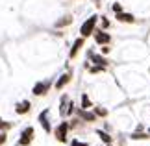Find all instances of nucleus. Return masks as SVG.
I'll list each match as a JSON object with an SVG mask.
<instances>
[{
	"label": "nucleus",
	"mask_w": 150,
	"mask_h": 146,
	"mask_svg": "<svg viewBox=\"0 0 150 146\" xmlns=\"http://www.w3.org/2000/svg\"><path fill=\"white\" fill-rule=\"evenodd\" d=\"M104 71H106V67H100V65H95V67H91V72H104Z\"/></svg>",
	"instance_id": "19"
},
{
	"label": "nucleus",
	"mask_w": 150,
	"mask_h": 146,
	"mask_svg": "<svg viewBox=\"0 0 150 146\" xmlns=\"http://www.w3.org/2000/svg\"><path fill=\"white\" fill-rule=\"evenodd\" d=\"M78 116H80L82 120H85V122H95V120H96V115L91 113V111H87V109H80V111H78Z\"/></svg>",
	"instance_id": "8"
},
{
	"label": "nucleus",
	"mask_w": 150,
	"mask_h": 146,
	"mask_svg": "<svg viewBox=\"0 0 150 146\" xmlns=\"http://www.w3.org/2000/svg\"><path fill=\"white\" fill-rule=\"evenodd\" d=\"M83 39H85V37H78L76 41H74V44H72V48H71V54H69L71 57H76L78 50H80V48L83 46Z\"/></svg>",
	"instance_id": "10"
},
{
	"label": "nucleus",
	"mask_w": 150,
	"mask_h": 146,
	"mask_svg": "<svg viewBox=\"0 0 150 146\" xmlns=\"http://www.w3.org/2000/svg\"><path fill=\"white\" fill-rule=\"evenodd\" d=\"M96 22H98V17L93 15V17H89L87 20L82 24V28H80V33H82V37H89L91 33L95 32V28H96Z\"/></svg>",
	"instance_id": "1"
},
{
	"label": "nucleus",
	"mask_w": 150,
	"mask_h": 146,
	"mask_svg": "<svg viewBox=\"0 0 150 146\" xmlns=\"http://www.w3.org/2000/svg\"><path fill=\"white\" fill-rule=\"evenodd\" d=\"M69 106H71V98H69L67 95L65 96H61V107H59V113L65 116L67 115V109H69Z\"/></svg>",
	"instance_id": "13"
},
{
	"label": "nucleus",
	"mask_w": 150,
	"mask_h": 146,
	"mask_svg": "<svg viewBox=\"0 0 150 146\" xmlns=\"http://www.w3.org/2000/svg\"><path fill=\"white\" fill-rule=\"evenodd\" d=\"M102 26H104V28H108V26H109V20H108V19H104V17H102Z\"/></svg>",
	"instance_id": "23"
},
{
	"label": "nucleus",
	"mask_w": 150,
	"mask_h": 146,
	"mask_svg": "<svg viewBox=\"0 0 150 146\" xmlns=\"http://www.w3.org/2000/svg\"><path fill=\"white\" fill-rule=\"evenodd\" d=\"M71 22H72V17H71V15H67V17H63V19L57 20V22H56V26H57V28H61V26L71 24Z\"/></svg>",
	"instance_id": "17"
},
{
	"label": "nucleus",
	"mask_w": 150,
	"mask_h": 146,
	"mask_svg": "<svg viewBox=\"0 0 150 146\" xmlns=\"http://www.w3.org/2000/svg\"><path fill=\"white\" fill-rule=\"evenodd\" d=\"M2 142H6V135H0V144Z\"/></svg>",
	"instance_id": "24"
},
{
	"label": "nucleus",
	"mask_w": 150,
	"mask_h": 146,
	"mask_svg": "<svg viewBox=\"0 0 150 146\" xmlns=\"http://www.w3.org/2000/svg\"><path fill=\"white\" fill-rule=\"evenodd\" d=\"M71 146H89V144H87V142H80L78 139H74V141H72V144H71Z\"/></svg>",
	"instance_id": "21"
},
{
	"label": "nucleus",
	"mask_w": 150,
	"mask_h": 146,
	"mask_svg": "<svg viewBox=\"0 0 150 146\" xmlns=\"http://www.w3.org/2000/svg\"><path fill=\"white\" fill-rule=\"evenodd\" d=\"M96 135H98V137L102 139V142H106V144H111V142H113L111 135H109V133H106V131H102V130H98V131H96Z\"/></svg>",
	"instance_id": "15"
},
{
	"label": "nucleus",
	"mask_w": 150,
	"mask_h": 146,
	"mask_svg": "<svg viewBox=\"0 0 150 146\" xmlns=\"http://www.w3.org/2000/svg\"><path fill=\"white\" fill-rule=\"evenodd\" d=\"M33 141V128H24L22 130V133H21V139H19V146H28Z\"/></svg>",
	"instance_id": "3"
},
{
	"label": "nucleus",
	"mask_w": 150,
	"mask_h": 146,
	"mask_svg": "<svg viewBox=\"0 0 150 146\" xmlns=\"http://www.w3.org/2000/svg\"><path fill=\"white\" fill-rule=\"evenodd\" d=\"M95 115L96 116H106L108 115V109L106 107H95Z\"/></svg>",
	"instance_id": "18"
},
{
	"label": "nucleus",
	"mask_w": 150,
	"mask_h": 146,
	"mask_svg": "<svg viewBox=\"0 0 150 146\" xmlns=\"http://www.w3.org/2000/svg\"><path fill=\"white\" fill-rule=\"evenodd\" d=\"M69 128H71V126H69V122H61V124L56 128V131H54V133H56V139H57L59 142H67Z\"/></svg>",
	"instance_id": "2"
},
{
	"label": "nucleus",
	"mask_w": 150,
	"mask_h": 146,
	"mask_svg": "<svg viewBox=\"0 0 150 146\" xmlns=\"http://www.w3.org/2000/svg\"><path fill=\"white\" fill-rule=\"evenodd\" d=\"M91 107H93V102H91L89 96L83 92V95H82V109H91Z\"/></svg>",
	"instance_id": "16"
},
{
	"label": "nucleus",
	"mask_w": 150,
	"mask_h": 146,
	"mask_svg": "<svg viewBox=\"0 0 150 146\" xmlns=\"http://www.w3.org/2000/svg\"><path fill=\"white\" fill-rule=\"evenodd\" d=\"M95 41H96V44H109L111 43V35L106 32H95Z\"/></svg>",
	"instance_id": "5"
},
{
	"label": "nucleus",
	"mask_w": 150,
	"mask_h": 146,
	"mask_svg": "<svg viewBox=\"0 0 150 146\" xmlns=\"http://www.w3.org/2000/svg\"><path fill=\"white\" fill-rule=\"evenodd\" d=\"M50 85H52V83H50L48 80H47V81H39V83L33 85V91H32V92H33L35 96H43L45 92H47V91L50 89Z\"/></svg>",
	"instance_id": "4"
},
{
	"label": "nucleus",
	"mask_w": 150,
	"mask_h": 146,
	"mask_svg": "<svg viewBox=\"0 0 150 146\" xmlns=\"http://www.w3.org/2000/svg\"><path fill=\"white\" fill-rule=\"evenodd\" d=\"M108 146H111V144H108Z\"/></svg>",
	"instance_id": "25"
},
{
	"label": "nucleus",
	"mask_w": 150,
	"mask_h": 146,
	"mask_svg": "<svg viewBox=\"0 0 150 146\" xmlns=\"http://www.w3.org/2000/svg\"><path fill=\"white\" fill-rule=\"evenodd\" d=\"M115 19L119 22H126V24H132V22H135V17L132 13H124V11H120V13L115 15Z\"/></svg>",
	"instance_id": "7"
},
{
	"label": "nucleus",
	"mask_w": 150,
	"mask_h": 146,
	"mask_svg": "<svg viewBox=\"0 0 150 146\" xmlns=\"http://www.w3.org/2000/svg\"><path fill=\"white\" fill-rule=\"evenodd\" d=\"M91 61H93L95 65L108 67V59H106V57H102V56H98V54H91Z\"/></svg>",
	"instance_id": "12"
},
{
	"label": "nucleus",
	"mask_w": 150,
	"mask_h": 146,
	"mask_svg": "<svg viewBox=\"0 0 150 146\" xmlns=\"http://www.w3.org/2000/svg\"><path fill=\"white\" fill-rule=\"evenodd\" d=\"M130 137H132V141H143V139H150V133H146V131H134Z\"/></svg>",
	"instance_id": "14"
},
{
	"label": "nucleus",
	"mask_w": 150,
	"mask_h": 146,
	"mask_svg": "<svg viewBox=\"0 0 150 146\" xmlns=\"http://www.w3.org/2000/svg\"><path fill=\"white\" fill-rule=\"evenodd\" d=\"M148 133H150V130H148Z\"/></svg>",
	"instance_id": "26"
},
{
	"label": "nucleus",
	"mask_w": 150,
	"mask_h": 146,
	"mask_svg": "<svg viewBox=\"0 0 150 146\" xmlns=\"http://www.w3.org/2000/svg\"><path fill=\"white\" fill-rule=\"evenodd\" d=\"M39 122H41V126H43V130L50 133L52 131V128H50V122H48V109H45L41 115H39Z\"/></svg>",
	"instance_id": "6"
},
{
	"label": "nucleus",
	"mask_w": 150,
	"mask_h": 146,
	"mask_svg": "<svg viewBox=\"0 0 150 146\" xmlns=\"http://www.w3.org/2000/svg\"><path fill=\"white\" fill-rule=\"evenodd\" d=\"M113 11H115V13H120V11H122V6H120L119 2H115L113 4Z\"/></svg>",
	"instance_id": "20"
},
{
	"label": "nucleus",
	"mask_w": 150,
	"mask_h": 146,
	"mask_svg": "<svg viewBox=\"0 0 150 146\" xmlns=\"http://www.w3.org/2000/svg\"><path fill=\"white\" fill-rule=\"evenodd\" d=\"M8 128H9V124H6V122L0 120V130H8Z\"/></svg>",
	"instance_id": "22"
},
{
	"label": "nucleus",
	"mask_w": 150,
	"mask_h": 146,
	"mask_svg": "<svg viewBox=\"0 0 150 146\" xmlns=\"http://www.w3.org/2000/svg\"><path fill=\"white\" fill-rule=\"evenodd\" d=\"M71 78H72V76L69 74V72L61 74V76H59V80L56 81V89H63V87H65V85L69 83V81H71Z\"/></svg>",
	"instance_id": "9"
},
{
	"label": "nucleus",
	"mask_w": 150,
	"mask_h": 146,
	"mask_svg": "<svg viewBox=\"0 0 150 146\" xmlns=\"http://www.w3.org/2000/svg\"><path fill=\"white\" fill-rule=\"evenodd\" d=\"M30 107H32V104L28 102V100H24V102H21L19 106L15 107V111H17L19 115H24V113H28V111H30Z\"/></svg>",
	"instance_id": "11"
}]
</instances>
